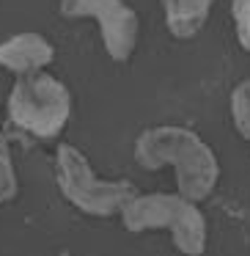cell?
<instances>
[{
	"instance_id": "cell-1",
	"label": "cell",
	"mask_w": 250,
	"mask_h": 256,
	"mask_svg": "<svg viewBox=\"0 0 250 256\" xmlns=\"http://www.w3.org/2000/svg\"><path fill=\"white\" fill-rule=\"evenodd\" d=\"M135 160L146 171H160L171 166L176 171L179 196L195 204L209 198L220 179V162L212 146L195 130L179 124L143 130L135 140Z\"/></svg>"
},
{
	"instance_id": "cell-2",
	"label": "cell",
	"mask_w": 250,
	"mask_h": 256,
	"mask_svg": "<svg viewBox=\"0 0 250 256\" xmlns=\"http://www.w3.org/2000/svg\"><path fill=\"white\" fill-rule=\"evenodd\" d=\"M121 220L132 234L168 228L173 245L184 256H201L206 250L209 226H206L204 212L195 201H187L179 193H138L121 210Z\"/></svg>"
},
{
	"instance_id": "cell-3",
	"label": "cell",
	"mask_w": 250,
	"mask_h": 256,
	"mask_svg": "<svg viewBox=\"0 0 250 256\" xmlns=\"http://www.w3.org/2000/svg\"><path fill=\"white\" fill-rule=\"evenodd\" d=\"M8 122L30 138L52 140L72 116V94L58 78L44 72L25 74L8 94Z\"/></svg>"
},
{
	"instance_id": "cell-4",
	"label": "cell",
	"mask_w": 250,
	"mask_h": 256,
	"mask_svg": "<svg viewBox=\"0 0 250 256\" xmlns=\"http://www.w3.org/2000/svg\"><path fill=\"white\" fill-rule=\"evenodd\" d=\"M58 188L69 204L91 218H113L138 196L132 182L127 179H99L91 168L88 157L77 146H58Z\"/></svg>"
},
{
	"instance_id": "cell-5",
	"label": "cell",
	"mask_w": 250,
	"mask_h": 256,
	"mask_svg": "<svg viewBox=\"0 0 250 256\" xmlns=\"http://www.w3.org/2000/svg\"><path fill=\"white\" fill-rule=\"evenodd\" d=\"M66 20H94L102 28V42L113 61L124 64L138 47L140 20L124 0H61Z\"/></svg>"
},
{
	"instance_id": "cell-6",
	"label": "cell",
	"mask_w": 250,
	"mask_h": 256,
	"mask_svg": "<svg viewBox=\"0 0 250 256\" xmlns=\"http://www.w3.org/2000/svg\"><path fill=\"white\" fill-rule=\"evenodd\" d=\"M55 61V47L41 34H17L0 42V66L14 74H36Z\"/></svg>"
},
{
	"instance_id": "cell-7",
	"label": "cell",
	"mask_w": 250,
	"mask_h": 256,
	"mask_svg": "<svg viewBox=\"0 0 250 256\" xmlns=\"http://www.w3.org/2000/svg\"><path fill=\"white\" fill-rule=\"evenodd\" d=\"M165 22L176 39H193L201 34V28L209 20V12L215 0H160Z\"/></svg>"
},
{
	"instance_id": "cell-8",
	"label": "cell",
	"mask_w": 250,
	"mask_h": 256,
	"mask_svg": "<svg viewBox=\"0 0 250 256\" xmlns=\"http://www.w3.org/2000/svg\"><path fill=\"white\" fill-rule=\"evenodd\" d=\"M231 118L239 135L250 144V80H242L231 91Z\"/></svg>"
},
{
	"instance_id": "cell-9",
	"label": "cell",
	"mask_w": 250,
	"mask_h": 256,
	"mask_svg": "<svg viewBox=\"0 0 250 256\" xmlns=\"http://www.w3.org/2000/svg\"><path fill=\"white\" fill-rule=\"evenodd\" d=\"M17 171H14L11 154H8L6 140L0 138V204L3 201H11L17 196Z\"/></svg>"
},
{
	"instance_id": "cell-10",
	"label": "cell",
	"mask_w": 250,
	"mask_h": 256,
	"mask_svg": "<svg viewBox=\"0 0 250 256\" xmlns=\"http://www.w3.org/2000/svg\"><path fill=\"white\" fill-rule=\"evenodd\" d=\"M231 14H234V25H237L239 44L250 52V0H234Z\"/></svg>"
},
{
	"instance_id": "cell-11",
	"label": "cell",
	"mask_w": 250,
	"mask_h": 256,
	"mask_svg": "<svg viewBox=\"0 0 250 256\" xmlns=\"http://www.w3.org/2000/svg\"><path fill=\"white\" fill-rule=\"evenodd\" d=\"M58 256H72V254H66V250H63V254H58Z\"/></svg>"
}]
</instances>
